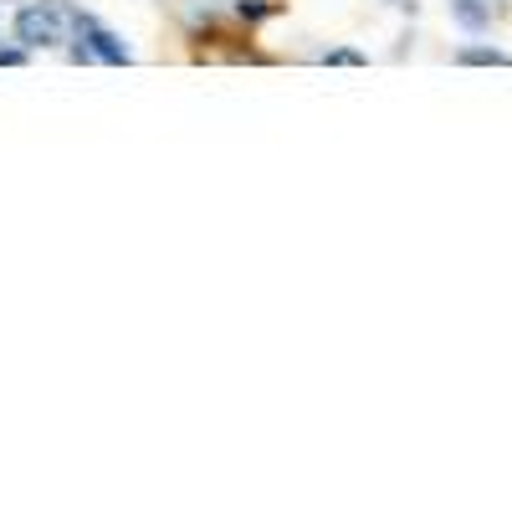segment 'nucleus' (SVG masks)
Here are the masks:
<instances>
[{
    "label": "nucleus",
    "mask_w": 512,
    "mask_h": 512,
    "mask_svg": "<svg viewBox=\"0 0 512 512\" xmlns=\"http://www.w3.org/2000/svg\"><path fill=\"white\" fill-rule=\"evenodd\" d=\"M67 41V11L62 0H31V6L16 11V47L26 52H47Z\"/></svg>",
    "instance_id": "1"
},
{
    "label": "nucleus",
    "mask_w": 512,
    "mask_h": 512,
    "mask_svg": "<svg viewBox=\"0 0 512 512\" xmlns=\"http://www.w3.org/2000/svg\"><path fill=\"white\" fill-rule=\"evenodd\" d=\"M62 11H67V26L77 31V41H88L93 62H103V67H128V62H134V52L123 47V36H118V31H108L98 16L77 11V6H67V0H62Z\"/></svg>",
    "instance_id": "2"
},
{
    "label": "nucleus",
    "mask_w": 512,
    "mask_h": 512,
    "mask_svg": "<svg viewBox=\"0 0 512 512\" xmlns=\"http://www.w3.org/2000/svg\"><path fill=\"white\" fill-rule=\"evenodd\" d=\"M451 16L466 31H487L492 26V0H451Z\"/></svg>",
    "instance_id": "3"
},
{
    "label": "nucleus",
    "mask_w": 512,
    "mask_h": 512,
    "mask_svg": "<svg viewBox=\"0 0 512 512\" xmlns=\"http://www.w3.org/2000/svg\"><path fill=\"white\" fill-rule=\"evenodd\" d=\"M456 62L461 67H507V52H497V47H461Z\"/></svg>",
    "instance_id": "4"
},
{
    "label": "nucleus",
    "mask_w": 512,
    "mask_h": 512,
    "mask_svg": "<svg viewBox=\"0 0 512 512\" xmlns=\"http://www.w3.org/2000/svg\"><path fill=\"white\" fill-rule=\"evenodd\" d=\"M277 11H282L277 0H236V21H246V26L267 21V16H277Z\"/></svg>",
    "instance_id": "5"
},
{
    "label": "nucleus",
    "mask_w": 512,
    "mask_h": 512,
    "mask_svg": "<svg viewBox=\"0 0 512 512\" xmlns=\"http://www.w3.org/2000/svg\"><path fill=\"white\" fill-rule=\"evenodd\" d=\"M323 62H328V67H364V57H359V52H349V47H338V52H328Z\"/></svg>",
    "instance_id": "6"
},
{
    "label": "nucleus",
    "mask_w": 512,
    "mask_h": 512,
    "mask_svg": "<svg viewBox=\"0 0 512 512\" xmlns=\"http://www.w3.org/2000/svg\"><path fill=\"white\" fill-rule=\"evenodd\" d=\"M67 62H72V67H88V62H93L88 41H72V47H67Z\"/></svg>",
    "instance_id": "7"
},
{
    "label": "nucleus",
    "mask_w": 512,
    "mask_h": 512,
    "mask_svg": "<svg viewBox=\"0 0 512 512\" xmlns=\"http://www.w3.org/2000/svg\"><path fill=\"white\" fill-rule=\"evenodd\" d=\"M26 57H31L26 47H0V67H21Z\"/></svg>",
    "instance_id": "8"
},
{
    "label": "nucleus",
    "mask_w": 512,
    "mask_h": 512,
    "mask_svg": "<svg viewBox=\"0 0 512 512\" xmlns=\"http://www.w3.org/2000/svg\"><path fill=\"white\" fill-rule=\"evenodd\" d=\"M492 6H497V0H492Z\"/></svg>",
    "instance_id": "9"
}]
</instances>
